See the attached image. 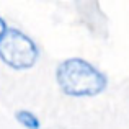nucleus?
I'll return each mask as SVG.
<instances>
[{
  "label": "nucleus",
  "instance_id": "nucleus-2",
  "mask_svg": "<svg viewBox=\"0 0 129 129\" xmlns=\"http://www.w3.org/2000/svg\"><path fill=\"white\" fill-rule=\"evenodd\" d=\"M0 57L13 69H29L38 60V47L26 35L10 28L0 39Z\"/></svg>",
  "mask_w": 129,
  "mask_h": 129
},
{
  "label": "nucleus",
  "instance_id": "nucleus-1",
  "mask_svg": "<svg viewBox=\"0 0 129 129\" xmlns=\"http://www.w3.org/2000/svg\"><path fill=\"white\" fill-rule=\"evenodd\" d=\"M57 83L70 96H93L106 88V77L83 59H67L57 67Z\"/></svg>",
  "mask_w": 129,
  "mask_h": 129
},
{
  "label": "nucleus",
  "instance_id": "nucleus-3",
  "mask_svg": "<svg viewBox=\"0 0 129 129\" xmlns=\"http://www.w3.org/2000/svg\"><path fill=\"white\" fill-rule=\"evenodd\" d=\"M15 118H16V121H18L23 127H26V129H39V127H41L39 119L31 113V111L20 110V111H16Z\"/></svg>",
  "mask_w": 129,
  "mask_h": 129
},
{
  "label": "nucleus",
  "instance_id": "nucleus-4",
  "mask_svg": "<svg viewBox=\"0 0 129 129\" xmlns=\"http://www.w3.org/2000/svg\"><path fill=\"white\" fill-rule=\"evenodd\" d=\"M5 31H7V25H5V21L0 18V39H2V36H3V33H5Z\"/></svg>",
  "mask_w": 129,
  "mask_h": 129
}]
</instances>
